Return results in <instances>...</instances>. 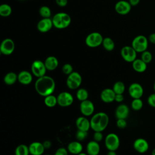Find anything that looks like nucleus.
Wrapping results in <instances>:
<instances>
[{"label": "nucleus", "instance_id": "393cba45", "mask_svg": "<svg viewBox=\"0 0 155 155\" xmlns=\"http://www.w3.org/2000/svg\"><path fill=\"white\" fill-rule=\"evenodd\" d=\"M132 67L133 70L139 73H143L146 71L147 68V64L143 61L140 58L136 59L132 62Z\"/></svg>", "mask_w": 155, "mask_h": 155}, {"label": "nucleus", "instance_id": "c9c22d12", "mask_svg": "<svg viewBox=\"0 0 155 155\" xmlns=\"http://www.w3.org/2000/svg\"><path fill=\"white\" fill-rule=\"evenodd\" d=\"M88 136V131L78 130L76 133V137L78 140L82 141L86 139Z\"/></svg>", "mask_w": 155, "mask_h": 155}, {"label": "nucleus", "instance_id": "603ef678", "mask_svg": "<svg viewBox=\"0 0 155 155\" xmlns=\"http://www.w3.org/2000/svg\"><path fill=\"white\" fill-rule=\"evenodd\" d=\"M44 155H50V154H44Z\"/></svg>", "mask_w": 155, "mask_h": 155}, {"label": "nucleus", "instance_id": "9d476101", "mask_svg": "<svg viewBox=\"0 0 155 155\" xmlns=\"http://www.w3.org/2000/svg\"><path fill=\"white\" fill-rule=\"evenodd\" d=\"M58 104L62 107L70 106L73 101L74 98L73 95L67 91H62L57 96Z\"/></svg>", "mask_w": 155, "mask_h": 155}, {"label": "nucleus", "instance_id": "f257e3e1", "mask_svg": "<svg viewBox=\"0 0 155 155\" xmlns=\"http://www.w3.org/2000/svg\"><path fill=\"white\" fill-rule=\"evenodd\" d=\"M55 87L56 84L54 79L46 75L38 78L35 84L36 92L43 97L52 94L54 91Z\"/></svg>", "mask_w": 155, "mask_h": 155}, {"label": "nucleus", "instance_id": "bb28decb", "mask_svg": "<svg viewBox=\"0 0 155 155\" xmlns=\"http://www.w3.org/2000/svg\"><path fill=\"white\" fill-rule=\"evenodd\" d=\"M102 45L104 49L108 51H113L115 47V44L113 40L110 37L104 38Z\"/></svg>", "mask_w": 155, "mask_h": 155}, {"label": "nucleus", "instance_id": "7ed1b4c3", "mask_svg": "<svg viewBox=\"0 0 155 155\" xmlns=\"http://www.w3.org/2000/svg\"><path fill=\"white\" fill-rule=\"evenodd\" d=\"M52 21L53 26L58 29H64L68 27L71 21L70 16L65 12H59L56 13L53 18Z\"/></svg>", "mask_w": 155, "mask_h": 155}, {"label": "nucleus", "instance_id": "a211bd4d", "mask_svg": "<svg viewBox=\"0 0 155 155\" xmlns=\"http://www.w3.org/2000/svg\"><path fill=\"white\" fill-rule=\"evenodd\" d=\"M28 148L31 155H42L45 150L42 143L36 141L31 142L29 145Z\"/></svg>", "mask_w": 155, "mask_h": 155}, {"label": "nucleus", "instance_id": "e433bc0d", "mask_svg": "<svg viewBox=\"0 0 155 155\" xmlns=\"http://www.w3.org/2000/svg\"><path fill=\"white\" fill-rule=\"evenodd\" d=\"M62 72L66 74V75H69L73 71V66L68 63L65 64L62 67Z\"/></svg>", "mask_w": 155, "mask_h": 155}, {"label": "nucleus", "instance_id": "aec40b11", "mask_svg": "<svg viewBox=\"0 0 155 155\" xmlns=\"http://www.w3.org/2000/svg\"><path fill=\"white\" fill-rule=\"evenodd\" d=\"M76 125L78 130L85 131H88L91 128L90 120L84 116H80L76 119Z\"/></svg>", "mask_w": 155, "mask_h": 155}, {"label": "nucleus", "instance_id": "20e7f679", "mask_svg": "<svg viewBox=\"0 0 155 155\" xmlns=\"http://www.w3.org/2000/svg\"><path fill=\"white\" fill-rule=\"evenodd\" d=\"M148 38L142 35L136 36L131 42V46L137 53H142L147 50L148 47Z\"/></svg>", "mask_w": 155, "mask_h": 155}, {"label": "nucleus", "instance_id": "9b49d317", "mask_svg": "<svg viewBox=\"0 0 155 155\" xmlns=\"http://www.w3.org/2000/svg\"><path fill=\"white\" fill-rule=\"evenodd\" d=\"M15 48V42L10 38L4 39L1 44L0 51L1 53L4 55H10L13 53Z\"/></svg>", "mask_w": 155, "mask_h": 155}, {"label": "nucleus", "instance_id": "3c124183", "mask_svg": "<svg viewBox=\"0 0 155 155\" xmlns=\"http://www.w3.org/2000/svg\"><path fill=\"white\" fill-rule=\"evenodd\" d=\"M153 89H154V91L155 92V81L154 82V84H153Z\"/></svg>", "mask_w": 155, "mask_h": 155}, {"label": "nucleus", "instance_id": "b1692460", "mask_svg": "<svg viewBox=\"0 0 155 155\" xmlns=\"http://www.w3.org/2000/svg\"><path fill=\"white\" fill-rule=\"evenodd\" d=\"M45 67L48 71L54 70L59 65L58 59L53 56H48L44 61Z\"/></svg>", "mask_w": 155, "mask_h": 155}, {"label": "nucleus", "instance_id": "09e8293b", "mask_svg": "<svg viewBox=\"0 0 155 155\" xmlns=\"http://www.w3.org/2000/svg\"><path fill=\"white\" fill-rule=\"evenodd\" d=\"M151 155H155V148H154L151 151Z\"/></svg>", "mask_w": 155, "mask_h": 155}, {"label": "nucleus", "instance_id": "4be33fe9", "mask_svg": "<svg viewBox=\"0 0 155 155\" xmlns=\"http://www.w3.org/2000/svg\"><path fill=\"white\" fill-rule=\"evenodd\" d=\"M100 145L95 140L90 141L86 147V150L88 155H98L100 152Z\"/></svg>", "mask_w": 155, "mask_h": 155}, {"label": "nucleus", "instance_id": "c85d7f7f", "mask_svg": "<svg viewBox=\"0 0 155 155\" xmlns=\"http://www.w3.org/2000/svg\"><path fill=\"white\" fill-rule=\"evenodd\" d=\"M28 147L24 144H20L16 147L15 150V155H29Z\"/></svg>", "mask_w": 155, "mask_h": 155}, {"label": "nucleus", "instance_id": "f3484780", "mask_svg": "<svg viewBox=\"0 0 155 155\" xmlns=\"http://www.w3.org/2000/svg\"><path fill=\"white\" fill-rule=\"evenodd\" d=\"M116 93L113 88H107L104 89L100 94L101 99L105 103H111L115 99Z\"/></svg>", "mask_w": 155, "mask_h": 155}, {"label": "nucleus", "instance_id": "cd10ccee", "mask_svg": "<svg viewBox=\"0 0 155 155\" xmlns=\"http://www.w3.org/2000/svg\"><path fill=\"white\" fill-rule=\"evenodd\" d=\"M44 104L45 105L50 108L54 107L56 104H58V100L57 97L53 96V94H50L44 97Z\"/></svg>", "mask_w": 155, "mask_h": 155}, {"label": "nucleus", "instance_id": "f03ea898", "mask_svg": "<svg viewBox=\"0 0 155 155\" xmlns=\"http://www.w3.org/2000/svg\"><path fill=\"white\" fill-rule=\"evenodd\" d=\"M90 120L91 128L94 131L102 132L108 125L109 117L105 112H98L93 114Z\"/></svg>", "mask_w": 155, "mask_h": 155}, {"label": "nucleus", "instance_id": "ddd939ff", "mask_svg": "<svg viewBox=\"0 0 155 155\" xmlns=\"http://www.w3.org/2000/svg\"><path fill=\"white\" fill-rule=\"evenodd\" d=\"M131 5L128 1L120 0L117 1L114 5V10L120 15H126L128 14L131 9Z\"/></svg>", "mask_w": 155, "mask_h": 155}, {"label": "nucleus", "instance_id": "58836bf2", "mask_svg": "<svg viewBox=\"0 0 155 155\" xmlns=\"http://www.w3.org/2000/svg\"><path fill=\"white\" fill-rule=\"evenodd\" d=\"M148 104L153 108H155V92L150 94L147 98Z\"/></svg>", "mask_w": 155, "mask_h": 155}, {"label": "nucleus", "instance_id": "8fccbe9b", "mask_svg": "<svg viewBox=\"0 0 155 155\" xmlns=\"http://www.w3.org/2000/svg\"><path fill=\"white\" fill-rule=\"evenodd\" d=\"M78 155H88V154H86V153H79V154H78Z\"/></svg>", "mask_w": 155, "mask_h": 155}, {"label": "nucleus", "instance_id": "a19ab883", "mask_svg": "<svg viewBox=\"0 0 155 155\" xmlns=\"http://www.w3.org/2000/svg\"><path fill=\"white\" fill-rule=\"evenodd\" d=\"M68 151L67 149L63 147H61L59 148L56 151L54 155H68Z\"/></svg>", "mask_w": 155, "mask_h": 155}, {"label": "nucleus", "instance_id": "1a4fd4ad", "mask_svg": "<svg viewBox=\"0 0 155 155\" xmlns=\"http://www.w3.org/2000/svg\"><path fill=\"white\" fill-rule=\"evenodd\" d=\"M31 70L32 74L38 78L45 75L47 70L45 67L44 62H42L41 60H35L31 64Z\"/></svg>", "mask_w": 155, "mask_h": 155}, {"label": "nucleus", "instance_id": "6ab92c4d", "mask_svg": "<svg viewBox=\"0 0 155 155\" xmlns=\"http://www.w3.org/2000/svg\"><path fill=\"white\" fill-rule=\"evenodd\" d=\"M130 113L129 107L124 104L119 105L115 110V116L117 119H127Z\"/></svg>", "mask_w": 155, "mask_h": 155}, {"label": "nucleus", "instance_id": "473e14b6", "mask_svg": "<svg viewBox=\"0 0 155 155\" xmlns=\"http://www.w3.org/2000/svg\"><path fill=\"white\" fill-rule=\"evenodd\" d=\"M143 105V102L141 98L133 99L131 103V107L134 111L140 110Z\"/></svg>", "mask_w": 155, "mask_h": 155}, {"label": "nucleus", "instance_id": "37998d69", "mask_svg": "<svg viewBox=\"0 0 155 155\" xmlns=\"http://www.w3.org/2000/svg\"><path fill=\"white\" fill-rule=\"evenodd\" d=\"M124 100V97L123 96V94H116L115 96L114 101L117 102H122Z\"/></svg>", "mask_w": 155, "mask_h": 155}, {"label": "nucleus", "instance_id": "2eb2a0df", "mask_svg": "<svg viewBox=\"0 0 155 155\" xmlns=\"http://www.w3.org/2000/svg\"><path fill=\"white\" fill-rule=\"evenodd\" d=\"M133 148L137 153L143 154L148 150L149 143L143 138H137L133 142Z\"/></svg>", "mask_w": 155, "mask_h": 155}, {"label": "nucleus", "instance_id": "c756f323", "mask_svg": "<svg viewBox=\"0 0 155 155\" xmlns=\"http://www.w3.org/2000/svg\"><path fill=\"white\" fill-rule=\"evenodd\" d=\"M12 10L10 5L2 4L0 6V15L2 17H8L12 13Z\"/></svg>", "mask_w": 155, "mask_h": 155}, {"label": "nucleus", "instance_id": "f704fd0d", "mask_svg": "<svg viewBox=\"0 0 155 155\" xmlns=\"http://www.w3.org/2000/svg\"><path fill=\"white\" fill-rule=\"evenodd\" d=\"M140 59L143 61H144L146 64H148L151 62V61L153 59V54L150 51L147 50L143 51L142 53H141Z\"/></svg>", "mask_w": 155, "mask_h": 155}, {"label": "nucleus", "instance_id": "39448f33", "mask_svg": "<svg viewBox=\"0 0 155 155\" xmlns=\"http://www.w3.org/2000/svg\"><path fill=\"white\" fill-rule=\"evenodd\" d=\"M104 38L99 32H92L88 34L85 40V44L91 48L97 47L102 44Z\"/></svg>", "mask_w": 155, "mask_h": 155}, {"label": "nucleus", "instance_id": "4c0bfd02", "mask_svg": "<svg viewBox=\"0 0 155 155\" xmlns=\"http://www.w3.org/2000/svg\"><path fill=\"white\" fill-rule=\"evenodd\" d=\"M116 125L120 129L125 128L127 125V122L125 119H117L116 121Z\"/></svg>", "mask_w": 155, "mask_h": 155}, {"label": "nucleus", "instance_id": "a18cd8bd", "mask_svg": "<svg viewBox=\"0 0 155 155\" xmlns=\"http://www.w3.org/2000/svg\"><path fill=\"white\" fill-rule=\"evenodd\" d=\"M42 143L44 145L45 149H49L51 147V142L48 140H45L44 142H42Z\"/></svg>", "mask_w": 155, "mask_h": 155}, {"label": "nucleus", "instance_id": "49530a36", "mask_svg": "<svg viewBox=\"0 0 155 155\" xmlns=\"http://www.w3.org/2000/svg\"><path fill=\"white\" fill-rule=\"evenodd\" d=\"M140 1V0H128V2L132 7H135L139 4Z\"/></svg>", "mask_w": 155, "mask_h": 155}, {"label": "nucleus", "instance_id": "79ce46f5", "mask_svg": "<svg viewBox=\"0 0 155 155\" xmlns=\"http://www.w3.org/2000/svg\"><path fill=\"white\" fill-rule=\"evenodd\" d=\"M56 4L59 7H65L68 4V0H55Z\"/></svg>", "mask_w": 155, "mask_h": 155}, {"label": "nucleus", "instance_id": "412c9836", "mask_svg": "<svg viewBox=\"0 0 155 155\" xmlns=\"http://www.w3.org/2000/svg\"><path fill=\"white\" fill-rule=\"evenodd\" d=\"M33 80L32 74L27 70H23L18 74V81L22 85H28Z\"/></svg>", "mask_w": 155, "mask_h": 155}, {"label": "nucleus", "instance_id": "6e6552de", "mask_svg": "<svg viewBox=\"0 0 155 155\" xmlns=\"http://www.w3.org/2000/svg\"><path fill=\"white\" fill-rule=\"evenodd\" d=\"M137 52L131 45H125L120 50L122 59L127 62H133L137 58Z\"/></svg>", "mask_w": 155, "mask_h": 155}, {"label": "nucleus", "instance_id": "423d86ee", "mask_svg": "<svg viewBox=\"0 0 155 155\" xmlns=\"http://www.w3.org/2000/svg\"><path fill=\"white\" fill-rule=\"evenodd\" d=\"M105 145L108 151H116L120 146L119 136L113 133L108 134L105 138Z\"/></svg>", "mask_w": 155, "mask_h": 155}, {"label": "nucleus", "instance_id": "dca6fc26", "mask_svg": "<svg viewBox=\"0 0 155 155\" xmlns=\"http://www.w3.org/2000/svg\"><path fill=\"white\" fill-rule=\"evenodd\" d=\"M53 26L52 19L42 18L37 24V29L41 33H46L50 31Z\"/></svg>", "mask_w": 155, "mask_h": 155}, {"label": "nucleus", "instance_id": "a878e982", "mask_svg": "<svg viewBox=\"0 0 155 155\" xmlns=\"http://www.w3.org/2000/svg\"><path fill=\"white\" fill-rule=\"evenodd\" d=\"M17 81H18V74H16L14 72L7 73L4 78V83L8 85H12L14 84Z\"/></svg>", "mask_w": 155, "mask_h": 155}, {"label": "nucleus", "instance_id": "5701e85b", "mask_svg": "<svg viewBox=\"0 0 155 155\" xmlns=\"http://www.w3.org/2000/svg\"><path fill=\"white\" fill-rule=\"evenodd\" d=\"M67 150L71 154L78 155L82 153L83 146L79 141H72L68 143Z\"/></svg>", "mask_w": 155, "mask_h": 155}, {"label": "nucleus", "instance_id": "f8f14e48", "mask_svg": "<svg viewBox=\"0 0 155 155\" xmlns=\"http://www.w3.org/2000/svg\"><path fill=\"white\" fill-rule=\"evenodd\" d=\"M128 91L130 96L133 99L141 98L144 92L143 87L137 82H134L130 84Z\"/></svg>", "mask_w": 155, "mask_h": 155}, {"label": "nucleus", "instance_id": "4468645a", "mask_svg": "<svg viewBox=\"0 0 155 155\" xmlns=\"http://www.w3.org/2000/svg\"><path fill=\"white\" fill-rule=\"evenodd\" d=\"M79 108L81 113L84 116H90L94 113V105L91 101L87 99L81 102Z\"/></svg>", "mask_w": 155, "mask_h": 155}, {"label": "nucleus", "instance_id": "c03bdc74", "mask_svg": "<svg viewBox=\"0 0 155 155\" xmlns=\"http://www.w3.org/2000/svg\"><path fill=\"white\" fill-rule=\"evenodd\" d=\"M148 41L151 44H154L155 45V33H151L149 36H148Z\"/></svg>", "mask_w": 155, "mask_h": 155}, {"label": "nucleus", "instance_id": "de8ad7c7", "mask_svg": "<svg viewBox=\"0 0 155 155\" xmlns=\"http://www.w3.org/2000/svg\"><path fill=\"white\" fill-rule=\"evenodd\" d=\"M107 155H117L116 151H108Z\"/></svg>", "mask_w": 155, "mask_h": 155}, {"label": "nucleus", "instance_id": "72a5a7b5", "mask_svg": "<svg viewBox=\"0 0 155 155\" xmlns=\"http://www.w3.org/2000/svg\"><path fill=\"white\" fill-rule=\"evenodd\" d=\"M39 15L42 18H49L51 16V12L50 8L46 5H43L40 7L39 10Z\"/></svg>", "mask_w": 155, "mask_h": 155}, {"label": "nucleus", "instance_id": "ea45409f", "mask_svg": "<svg viewBox=\"0 0 155 155\" xmlns=\"http://www.w3.org/2000/svg\"><path fill=\"white\" fill-rule=\"evenodd\" d=\"M93 139L94 140L99 142H101L103 139V134L101 131H94L93 134Z\"/></svg>", "mask_w": 155, "mask_h": 155}, {"label": "nucleus", "instance_id": "7c9ffc66", "mask_svg": "<svg viewBox=\"0 0 155 155\" xmlns=\"http://www.w3.org/2000/svg\"><path fill=\"white\" fill-rule=\"evenodd\" d=\"M113 90L116 94H123L125 90V85L123 82L117 81L114 84Z\"/></svg>", "mask_w": 155, "mask_h": 155}, {"label": "nucleus", "instance_id": "2f4dec72", "mask_svg": "<svg viewBox=\"0 0 155 155\" xmlns=\"http://www.w3.org/2000/svg\"><path fill=\"white\" fill-rule=\"evenodd\" d=\"M76 97L81 102L88 99V91L84 88H79L76 92Z\"/></svg>", "mask_w": 155, "mask_h": 155}, {"label": "nucleus", "instance_id": "0eeeda50", "mask_svg": "<svg viewBox=\"0 0 155 155\" xmlns=\"http://www.w3.org/2000/svg\"><path fill=\"white\" fill-rule=\"evenodd\" d=\"M82 78L81 75L76 71H73L68 75L66 80V84L68 88L71 90L78 89L81 85Z\"/></svg>", "mask_w": 155, "mask_h": 155}]
</instances>
